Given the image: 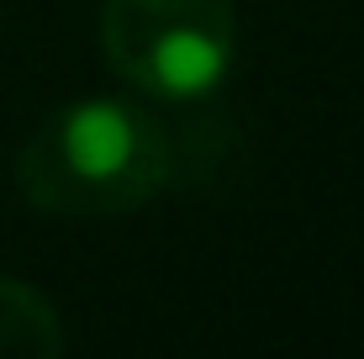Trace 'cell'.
<instances>
[{"mask_svg":"<svg viewBox=\"0 0 364 359\" xmlns=\"http://www.w3.org/2000/svg\"><path fill=\"white\" fill-rule=\"evenodd\" d=\"M174 148L154 117L132 101L95 95L69 101L43 122L16 159L21 195L58 217L137 212L164 191Z\"/></svg>","mask_w":364,"mask_h":359,"instance_id":"cell-1","label":"cell"},{"mask_svg":"<svg viewBox=\"0 0 364 359\" xmlns=\"http://www.w3.org/2000/svg\"><path fill=\"white\" fill-rule=\"evenodd\" d=\"M64 349L58 312L43 291L21 280H0V354L6 359H53Z\"/></svg>","mask_w":364,"mask_h":359,"instance_id":"cell-3","label":"cell"},{"mask_svg":"<svg viewBox=\"0 0 364 359\" xmlns=\"http://www.w3.org/2000/svg\"><path fill=\"white\" fill-rule=\"evenodd\" d=\"M106 58L154 101H200L228 80L237 16L232 0H106Z\"/></svg>","mask_w":364,"mask_h":359,"instance_id":"cell-2","label":"cell"}]
</instances>
